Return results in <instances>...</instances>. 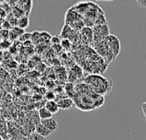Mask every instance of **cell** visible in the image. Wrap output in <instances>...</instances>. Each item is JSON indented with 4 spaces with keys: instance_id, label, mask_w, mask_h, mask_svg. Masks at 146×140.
I'll list each match as a JSON object with an SVG mask.
<instances>
[{
    "instance_id": "6da1fadb",
    "label": "cell",
    "mask_w": 146,
    "mask_h": 140,
    "mask_svg": "<svg viewBox=\"0 0 146 140\" xmlns=\"http://www.w3.org/2000/svg\"><path fill=\"white\" fill-rule=\"evenodd\" d=\"M78 62L83 67V68L92 74H103L107 70L109 64L94 50V49L83 46L75 55Z\"/></svg>"
},
{
    "instance_id": "7a4b0ae2",
    "label": "cell",
    "mask_w": 146,
    "mask_h": 140,
    "mask_svg": "<svg viewBox=\"0 0 146 140\" xmlns=\"http://www.w3.org/2000/svg\"><path fill=\"white\" fill-rule=\"evenodd\" d=\"M84 83L88 85L94 92L104 96L109 94L113 87V82L100 74H90L84 79Z\"/></svg>"
},
{
    "instance_id": "3957f363",
    "label": "cell",
    "mask_w": 146,
    "mask_h": 140,
    "mask_svg": "<svg viewBox=\"0 0 146 140\" xmlns=\"http://www.w3.org/2000/svg\"><path fill=\"white\" fill-rule=\"evenodd\" d=\"M105 41L107 43L108 47L110 48V50L112 51L113 55H114V59H116L119 53L121 52V41L120 39L113 34H110L106 38Z\"/></svg>"
},
{
    "instance_id": "277c9868",
    "label": "cell",
    "mask_w": 146,
    "mask_h": 140,
    "mask_svg": "<svg viewBox=\"0 0 146 140\" xmlns=\"http://www.w3.org/2000/svg\"><path fill=\"white\" fill-rule=\"evenodd\" d=\"M80 38L82 39V42L85 43L87 45H92L93 42V31L91 27H83L80 31Z\"/></svg>"
},
{
    "instance_id": "5b68a950",
    "label": "cell",
    "mask_w": 146,
    "mask_h": 140,
    "mask_svg": "<svg viewBox=\"0 0 146 140\" xmlns=\"http://www.w3.org/2000/svg\"><path fill=\"white\" fill-rule=\"evenodd\" d=\"M83 75V70L82 68L79 66V65H74L71 68H70V71H69V74H68V80L69 81H71L72 83L74 82L75 80L80 79Z\"/></svg>"
},
{
    "instance_id": "8992f818",
    "label": "cell",
    "mask_w": 146,
    "mask_h": 140,
    "mask_svg": "<svg viewBox=\"0 0 146 140\" xmlns=\"http://www.w3.org/2000/svg\"><path fill=\"white\" fill-rule=\"evenodd\" d=\"M40 123L44 127H45L49 131H50L52 133H55L58 129V123H57V121L53 117L52 118H50V119H47V120L41 121Z\"/></svg>"
},
{
    "instance_id": "52a82bcc",
    "label": "cell",
    "mask_w": 146,
    "mask_h": 140,
    "mask_svg": "<svg viewBox=\"0 0 146 140\" xmlns=\"http://www.w3.org/2000/svg\"><path fill=\"white\" fill-rule=\"evenodd\" d=\"M58 107L60 109H63V110H67L71 109L74 104V101L73 99L69 98H62L60 100H58L57 102Z\"/></svg>"
},
{
    "instance_id": "ba28073f",
    "label": "cell",
    "mask_w": 146,
    "mask_h": 140,
    "mask_svg": "<svg viewBox=\"0 0 146 140\" xmlns=\"http://www.w3.org/2000/svg\"><path fill=\"white\" fill-rule=\"evenodd\" d=\"M44 108L53 115L55 114H57L58 111L60 110L59 107H58V104L56 101H48L46 104H45V106Z\"/></svg>"
},
{
    "instance_id": "9c48e42d",
    "label": "cell",
    "mask_w": 146,
    "mask_h": 140,
    "mask_svg": "<svg viewBox=\"0 0 146 140\" xmlns=\"http://www.w3.org/2000/svg\"><path fill=\"white\" fill-rule=\"evenodd\" d=\"M28 26H29V17H28V15H23V16L17 19L15 27H19V28H21L22 30H25Z\"/></svg>"
},
{
    "instance_id": "30bf717a",
    "label": "cell",
    "mask_w": 146,
    "mask_h": 140,
    "mask_svg": "<svg viewBox=\"0 0 146 140\" xmlns=\"http://www.w3.org/2000/svg\"><path fill=\"white\" fill-rule=\"evenodd\" d=\"M35 133H38V135H40L43 138H46L49 137L52 133L50 131H49L45 127H44L41 123H39L38 125H37L36 128H35Z\"/></svg>"
},
{
    "instance_id": "8fae6325",
    "label": "cell",
    "mask_w": 146,
    "mask_h": 140,
    "mask_svg": "<svg viewBox=\"0 0 146 140\" xmlns=\"http://www.w3.org/2000/svg\"><path fill=\"white\" fill-rule=\"evenodd\" d=\"M38 117L41 121H44V120H47V119H50V118H52V115L44 107V108H41L39 109V110L38 111Z\"/></svg>"
},
{
    "instance_id": "7c38bea8",
    "label": "cell",
    "mask_w": 146,
    "mask_h": 140,
    "mask_svg": "<svg viewBox=\"0 0 146 140\" xmlns=\"http://www.w3.org/2000/svg\"><path fill=\"white\" fill-rule=\"evenodd\" d=\"M96 25H108V21L106 19V15L104 11L103 10L102 12L99 13L98 15L96 21H95V26Z\"/></svg>"
},
{
    "instance_id": "4fadbf2b",
    "label": "cell",
    "mask_w": 146,
    "mask_h": 140,
    "mask_svg": "<svg viewBox=\"0 0 146 140\" xmlns=\"http://www.w3.org/2000/svg\"><path fill=\"white\" fill-rule=\"evenodd\" d=\"M61 46L65 50H69L73 47V44H72V42L69 41L68 39H62V41H61Z\"/></svg>"
},
{
    "instance_id": "5bb4252c",
    "label": "cell",
    "mask_w": 146,
    "mask_h": 140,
    "mask_svg": "<svg viewBox=\"0 0 146 140\" xmlns=\"http://www.w3.org/2000/svg\"><path fill=\"white\" fill-rule=\"evenodd\" d=\"M31 38H32V33H26V32H25L18 39H19V41H21V42L26 43V42H27V40L31 39Z\"/></svg>"
},
{
    "instance_id": "9a60e30c",
    "label": "cell",
    "mask_w": 146,
    "mask_h": 140,
    "mask_svg": "<svg viewBox=\"0 0 146 140\" xmlns=\"http://www.w3.org/2000/svg\"><path fill=\"white\" fill-rule=\"evenodd\" d=\"M61 38L58 37V36H51V38H50V42L53 44H61Z\"/></svg>"
},
{
    "instance_id": "2e32d148",
    "label": "cell",
    "mask_w": 146,
    "mask_h": 140,
    "mask_svg": "<svg viewBox=\"0 0 146 140\" xmlns=\"http://www.w3.org/2000/svg\"><path fill=\"white\" fill-rule=\"evenodd\" d=\"M31 140H46L45 138L41 137L40 135H38V133H34L31 135Z\"/></svg>"
},
{
    "instance_id": "e0dca14e",
    "label": "cell",
    "mask_w": 146,
    "mask_h": 140,
    "mask_svg": "<svg viewBox=\"0 0 146 140\" xmlns=\"http://www.w3.org/2000/svg\"><path fill=\"white\" fill-rule=\"evenodd\" d=\"M46 97H47V99L49 101H53V99L55 98V94L53 92H48Z\"/></svg>"
},
{
    "instance_id": "ac0fdd59",
    "label": "cell",
    "mask_w": 146,
    "mask_h": 140,
    "mask_svg": "<svg viewBox=\"0 0 146 140\" xmlns=\"http://www.w3.org/2000/svg\"><path fill=\"white\" fill-rule=\"evenodd\" d=\"M137 3H138L140 6H142V7H144V8H146V0H138Z\"/></svg>"
},
{
    "instance_id": "d6986e66",
    "label": "cell",
    "mask_w": 146,
    "mask_h": 140,
    "mask_svg": "<svg viewBox=\"0 0 146 140\" xmlns=\"http://www.w3.org/2000/svg\"><path fill=\"white\" fill-rule=\"evenodd\" d=\"M3 58V52L0 50V61H2Z\"/></svg>"
},
{
    "instance_id": "ffe728a7",
    "label": "cell",
    "mask_w": 146,
    "mask_h": 140,
    "mask_svg": "<svg viewBox=\"0 0 146 140\" xmlns=\"http://www.w3.org/2000/svg\"><path fill=\"white\" fill-rule=\"evenodd\" d=\"M145 104H146V101H145Z\"/></svg>"
}]
</instances>
